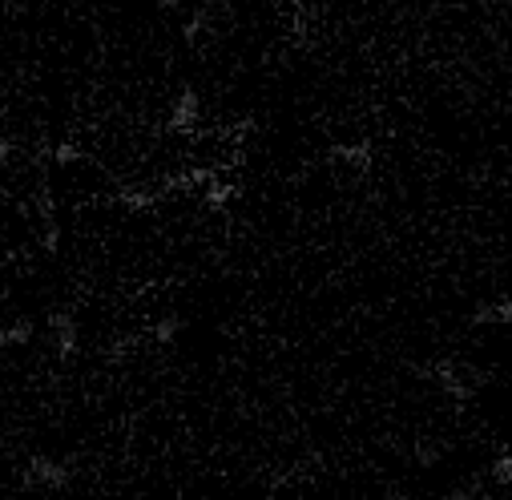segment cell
Masks as SVG:
<instances>
[{
  "instance_id": "9",
  "label": "cell",
  "mask_w": 512,
  "mask_h": 500,
  "mask_svg": "<svg viewBox=\"0 0 512 500\" xmlns=\"http://www.w3.org/2000/svg\"><path fill=\"white\" fill-rule=\"evenodd\" d=\"M210 21H214V9H194V13L182 21V41H186V45H198V41L210 33Z\"/></svg>"
},
{
  "instance_id": "12",
  "label": "cell",
  "mask_w": 512,
  "mask_h": 500,
  "mask_svg": "<svg viewBox=\"0 0 512 500\" xmlns=\"http://www.w3.org/2000/svg\"><path fill=\"white\" fill-rule=\"evenodd\" d=\"M488 476H492L496 484H508V488H512V448H508V452H500V456L488 464Z\"/></svg>"
},
{
  "instance_id": "4",
  "label": "cell",
  "mask_w": 512,
  "mask_h": 500,
  "mask_svg": "<svg viewBox=\"0 0 512 500\" xmlns=\"http://www.w3.org/2000/svg\"><path fill=\"white\" fill-rule=\"evenodd\" d=\"M198 117H202V97H198L194 85H182V89L174 93V101H170L166 130H174V134H194Z\"/></svg>"
},
{
  "instance_id": "1",
  "label": "cell",
  "mask_w": 512,
  "mask_h": 500,
  "mask_svg": "<svg viewBox=\"0 0 512 500\" xmlns=\"http://www.w3.org/2000/svg\"><path fill=\"white\" fill-rule=\"evenodd\" d=\"M420 375H428V380H432L456 408H468V404L476 400V392L488 384V371H480V367H472V363H464V359H456V355H440V359L424 363Z\"/></svg>"
},
{
  "instance_id": "7",
  "label": "cell",
  "mask_w": 512,
  "mask_h": 500,
  "mask_svg": "<svg viewBox=\"0 0 512 500\" xmlns=\"http://www.w3.org/2000/svg\"><path fill=\"white\" fill-rule=\"evenodd\" d=\"M198 194H202V206H206V210H214V214H222V210L234 202V186H230L222 174H214Z\"/></svg>"
},
{
  "instance_id": "11",
  "label": "cell",
  "mask_w": 512,
  "mask_h": 500,
  "mask_svg": "<svg viewBox=\"0 0 512 500\" xmlns=\"http://www.w3.org/2000/svg\"><path fill=\"white\" fill-rule=\"evenodd\" d=\"M412 460H416L420 468H436V464L444 460V444H436V440H420V444L412 448Z\"/></svg>"
},
{
  "instance_id": "6",
  "label": "cell",
  "mask_w": 512,
  "mask_h": 500,
  "mask_svg": "<svg viewBox=\"0 0 512 500\" xmlns=\"http://www.w3.org/2000/svg\"><path fill=\"white\" fill-rule=\"evenodd\" d=\"M468 323L472 327H512V299H488L480 307L468 311Z\"/></svg>"
},
{
  "instance_id": "13",
  "label": "cell",
  "mask_w": 512,
  "mask_h": 500,
  "mask_svg": "<svg viewBox=\"0 0 512 500\" xmlns=\"http://www.w3.org/2000/svg\"><path fill=\"white\" fill-rule=\"evenodd\" d=\"M444 500H496V496H492V492H488L484 484H472V480H468V484L452 488V492H448Z\"/></svg>"
},
{
  "instance_id": "8",
  "label": "cell",
  "mask_w": 512,
  "mask_h": 500,
  "mask_svg": "<svg viewBox=\"0 0 512 500\" xmlns=\"http://www.w3.org/2000/svg\"><path fill=\"white\" fill-rule=\"evenodd\" d=\"M33 335H37V323H33V319L0 323V351H9V347H25V343H33Z\"/></svg>"
},
{
  "instance_id": "5",
  "label": "cell",
  "mask_w": 512,
  "mask_h": 500,
  "mask_svg": "<svg viewBox=\"0 0 512 500\" xmlns=\"http://www.w3.org/2000/svg\"><path fill=\"white\" fill-rule=\"evenodd\" d=\"M327 158H331L335 166H347V170H355V174L363 178V174H371L375 146H371V138H355V142H331V146H327Z\"/></svg>"
},
{
  "instance_id": "14",
  "label": "cell",
  "mask_w": 512,
  "mask_h": 500,
  "mask_svg": "<svg viewBox=\"0 0 512 500\" xmlns=\"http://www.w3.org/2000/svg\"><path fill=\"white\" fill-rule=\"evenodd\" d=\"M17 154H21V142L17 138H0V166H9Z\"/></svg>"
},
{
  "instance_id": "3",
  "label": "cell",
  "mask_w": 512,
  "mask_h": 500,
  "mask_svg": "<svg viewBox=\"0 0 512 500\" xmlns=\"http://www.w3.org/2000/svg\"><path fill=\"white\" fill-rule=\"evenodd\" d=\"M45 335H49V351L57 359H73L81 351V327H77V319L69 311H53L45 319Z\"/></svg>"
},
{
  "instance_id": "2",
  "label": "cell",
  "mask_w": 512,
  "mask_h": 500,
  "mask_svg": "<svg viewBox=\"0 0 512 500\" xmlns=\"http://www.w3.org/2000/svg\"><path fill=\"white\" fill-rule=\"evenodd\" d=\"M21 480H25L29 488H49V492H57V488H69V484L77 480V464L65 460V456L33 452L29 464H25V476H21Z\"/></svg>"
},
{
  "instance_id": "10",
  "label": "cell",
  "mask_w": 512,
  "mask_h": 500,
  "mask_svg": "<svg viewBox=\"0 0 512 500\" xmlns=\"http://www.w3.org/2000/svg\"><path fill=\"white\" fill-rule=\"evenodd\" d=\"M182 327H186V323H182L178 315H166V319H158V323H154L150 339H154L158 347H174V343H178V335H182Z\"/></svg>"
}]
</instances>
